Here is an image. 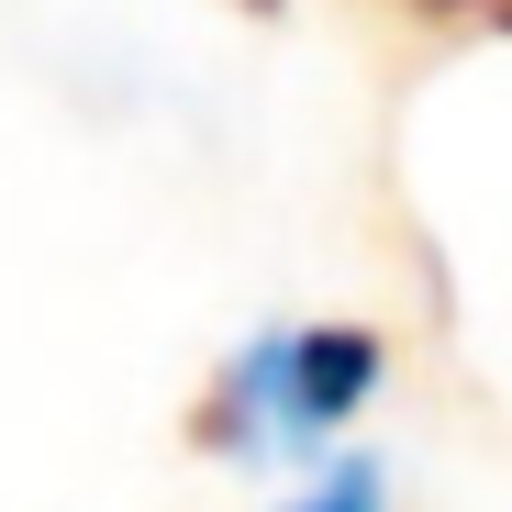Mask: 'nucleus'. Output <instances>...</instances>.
I'll use <instances>...</instances> for the list:
<instances>
[{"label":"nucleus","instance_id":"nucleus-1","mask_svg":"<svg viewBox=\"0 0 512 512\" xmlns=\"http://www.w3.org/2000/svg\"><path fill=\"white\" fill-rule=\"evenodd\" d=\"M379 390V334L368 323H301V334H256L234 368L190 401V446L201 457H290L323 446L334 423Z\"/></svg>","mask_w":512,"mask_h":512},{"label":"nucleus","instance_id":"nucleus-2","mask_svg":"<svg viewBox=\"0 0 512 512\" xmlns=\"http://www.w3.org/2000/svg\"><path fill=\"white\" fill-rule=\"evenodd\" d=\"M279 512H390V490H379V457H334L301 501H279Z\"/></svg>","mask_w":512,"mask_h":512},{"label":"nucleus","instance_id":"nucleus-3","mask_svg":"<svg viewBox=\"0 0 512 512\" xmlns=\"http://www.w3.org/2000/svg\"><path fill=\"white\" fill-rule=\"evenodd\" d=\"M423 23H479V0H412Z\"/></svg>","mask_w":512,"mask_h":512},{"label":"nucleus","instance_id":"nucleus-4","mask_svg":"<svg viewBox=\"0 0 512 512\" xmlns=\"http://www.w3.org/2000/svg\"><path fill=\"white\" fill-rule=\"evenodd\" d=\"M479 23H490V34H512V0H479Z\"/></svg>","mask_w":512,"mask_h":512}]
</instances>
